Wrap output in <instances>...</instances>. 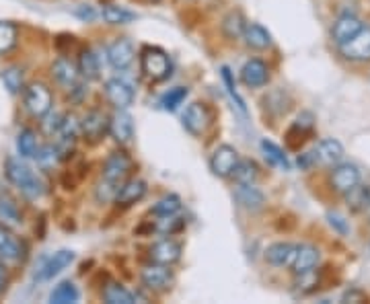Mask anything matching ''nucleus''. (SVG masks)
<instances>
[{"label":"nucleus","instance_id":"obj_1","mask_svg":"<svg viewBox=\"0 0 370 304\" xmlns=\"http://www.w3.org/2000/svg\"><path fill=\"white\" fill-rule=\"evenodd\" d=\"M132 160L124 154V152H111L103 165V175H101V181L97 185V192L95 196L99 201H111L115 199L120 187L124 185L126 177L130 173Z\"/></svg>","mask_w":370,"mask_h":304},{"label":"nucleus","instance_id":"obj_2","mask_svg":"<svg viewBox=\"0 0 370 304\" xmlns=\"http://www.w3.org/2000/svg\"><path fill=\"white\" fill-rule=\"evenodd\" d=\"M4 175H6V179H8L15 187L21 189L23 196L31 197V199L44 196V181L33 173V171L29 169V165H25L21 158H13V156L6 158V163H4Z\"/></svg>","mask_w":370,"mask_h":304},{"label":"nucleus","instance_id":"obj_3","mask_svg":"<svg viewBox=\"0 0 370 304\" xmlns=\"http://www.w3.org/2000/svg\"><path fill=\"white\" fill-rule=\"evenodd\" d=\"M140 68L151 81H165L171 74V60L161 47H144L140 54Z\"/></svg>","mask_w":370,"mask_h":304},{"label":"nucleus","instance_id":"obj_4","mask_svg":"<svg viewBox=\"0 0 370 304\" xmlns=\"http://www.w3.org/2000/svg\"><path fill=\"white\" fill-rule=\"evenodd\" d=\"M52 90L44 83H33L25 88V107L33 117H45L52 111Z\"/></svg>","mask_w":370,"mask_h":304},{"label":"nucleus","instance_id":"obj_5","mask_svg":"<svg viewBox=\"0 0 370 304\" xmlns=\"http://www.w3.org/2000/svg\"><path fill=\"white\" fill-rule=\"evenodd\" d=\"M237 163H239V152H237V148H233L229 144H222L210 156V171L216 175V177H220V179H226V177L233 175Z\"/></svg>","mask_w":370,"mask_h":304},{"label":"nucleus","instance_id":"obj_6","mask_svg":"<svg viewBox=\"0 0 370 304\" xmlns=\"http://www.w3.org/2000/svg\"><path fill=\"white\" fill-rule=\"evenodd\" d=\"M344 58L354 62H369L370 60V27H362L352 40L340 45Z\"/></svg>","mask_w":370,"mask_h":304},{"label":"nucleus","instance_id":"obj_7","mask_svg":"<svg viewBox=\"0 0 370 304\" xmlns=\"http://www.w3.org/2000/svg\"><path fill=\"white\" fill-rule=\"evenodd\" d=\"M105 97L115 109H128L134 103V87L124 78H109L105 83Z\"/></svg>","mask_w":370,"mask_h":304},{"label":"nucleus","instance_id":"obj_8","mask_svg":"<svg viewBox=\"0 0 370 304\" xmlns=\"http://www.w3.org/2000/svg\"><path fill=\"white\" fill-rule=\"evenodd\" d=\"M72 261H74V251H68V249L56 251L54 255H50V257L44 261V265L37 269L35 278H37L40 282H47V280L56 278L60 271H64Z\"/></svg>","mask_w":370,"mask_h":304},{"label":"nucleus","instance_id":"obj_9","mask_svg":"<svg viewBox=\"0 0 370 304\" xmlns=\"http://www.w3.org/2000/svg\"><path fill=\"white\" fill-rule=\"evenodd\" d=\"M210 126V111L204 103H192L183 113V128L192 136H202Z\"/></svg>","mask_w":370,"mask_h":304},{"label":"nucleus","instance_id":"obj_10","mask_svg":"<svg viewBox=\"0 0 370 304\" xmlns=\"http://www.w3.org/2000/svg\"><path fill=\"white\" fill-rule=\"evenodd\" d=\"M109 134L117 144H128L134 138V119L126 109H117L109 117Z\"/></svg>","mask_w":370,"mask_h":304},{"label":"nucleus","instance_id":"obj_11","mask_svg":"<svg viewBox=\"0 0 370 304\" xmlns=\"http://www.w3.org/2000/svg\"><path fill=\"white\" fill-rule=\"evenodd\" d=\"M319 249L313 247V245H296V251H294V257L290 261V269L296 274V276H305L311 274L317 263H319Z\"/></svg>","mask_w":370,"mask_h":304},{"label":"nucleus","instance_id":"obj_12","mask_svg":"<svg viewBox=\"0 0 370 304\" xmlns=\"http://www.w3.org/2000/svg\"><path fill=\"white\" fill-rule=\"evenodd\" d=\"M140 280L151 290H167L173 283V271L169 269V265L153 263V265H146L142 269Z\"/></svg>","mask_w":370,"mask_h":304},{"label":"nucleus","instance_id":"obj_13","mask_svg":"<svg viewBox=\"0 0 370 304\" xmlns=\"http://www.w3.org/2000/svg\"><path fill=\"white\" fill-rule=\"evenodd\" d=\"M181 251L183 247L173 239H163L158 242H154L153 247L149 249V259L153 263H161V265H173L181 259Z\"/></svg>","mask_w":370,"mask_h":304},{"label":"nucleus","instance_id":"obj_14","mask_svg":"<svg viewBox=\"0 0 370 304\" xmlns=\"http://www.w3.org/2000/svg\"><path fill=\"white\" fill-rule=\"evenodd\" d=\"M109 131L108 115L101 111H88L81 122V134L87 138L88 142H99Z\"/></svg>","mask_w":370,"mask_h":304},{"label":"nucleus","instance_id":"obj_15","mask_svg":"<svg viewBox=\"0 0 370 304\" xmlns=\"http://www.w3.org/2000/svg\"><path fill=\"white\" fill-rule=\"evenodd\" d=\"M241 81L243 85L249 88H260L263 85H267L270 81V70L262 60L253 58V60H247L245 66L241 68Z\"/></svg>","mask_w":370,"mask_h":304},{"label":"nucleus","instance_id":"obj_16","mask_svg":"<svg viewBox=\"0 0 370 304\" xmlns=\"http://www.w3.org/2000/svg\"><path fill=\"white\" fill-rule=\"evenodd\" d=\"M108 60L115 70H126L134 62V45H132L130 40L120 37L113 44H109Z\"/></svg>","mask_w":370,"mask_h":304},{"label":"nucleus","instance_id":"obj_17","mask_svg":"<svg viewBox=\"0 0 370 304\" xmlns=\"http://www.w3.org/2000/svg\"><path fill=\"white\" fill-rule=\"evenodd\" d=\"M364 25L362 21L356 17V15H342V17H337V21L333 23V27H331V37H333V42L337 45L346 44L348 40H352L360 29H362Z\"/></svg>","mask_w":370,"mask_h":304},{"label":"nucleus","instance_id":"obj_18","mask_svg":"<svg viewBox=\"0 0 370 304\" xmlns=\"http://www.w3.org/2000/svg\"><path fill=\"white\" fill-rule=\"evenodd\" d=\"M358 183H360V171H358L356 165L344 163V165H337V167L331 171V185H333L337 192H342V194L349 192V189H352L354 185H358Z\"/></svg>","mask_w":370,"mask_h":304},{"label":"nucleus","instance_id":"obj_19","mask_svg":"<svg viewBox=\"0 0 370 304\" xmlns=\"http://www.w3.org/2000/svg\"><path fill=\"white\" fill-rule=\"evenodd\" d=\"M23 255H25V245L6 228V224L4 226L0 224V257L19 261L23 259Z\"/></svg>","mask_w":370,"mask_h":304},{"label":"nucleus","instance_id":"obj_20","mask_svg":"<svg viewBox=\"0 0 370 304\" xmlns=\"http://www.w3.org/2000/svg\"><path fill=\"white\" fill-rule=\"evenodd\" d=\"M313 154H315V160L321 165H335L344 158V146H342V142H337L333 138H325L317 144Z\"/></svg>","mask_w":370,"mask_h":304},{"label":"nucleus","instance_id":"obj_21","mask_svg":"<svg viewBox=\"0 0 370 304\" xmlns=\"http://www.w3.org/2000/svg\"><path fill=\"white\" fill-rule=\"evenodd\" d=\"M144 196H146V183L142 179H128L120 187V192L115 196V204L117 206H132V204L140 201Z\"/></svg>","mask_w":370,"mask_h":304},{"label":"nucleus","instance_id":"obj_22","mask_svg":"<svg viewBox=\"0 0 370 304\" xmlns=\"http://www.w3.org/2000/svg\"><path fill=\"white\" fill-rule=\"evenodd\" d=\"M235 197H237L241 206L249 212H260L265 206V196L258 187H253V183L251 185H241L239 183V187L235 189Z\"/></svg>","mask_w":370,"mask_h":304},{"label":"nucleus","instance_id":"obj_23","mask_svg":"<svg viewBox=\"0 0 370 304\" xmlns=\"http://www.w3.org/2000/svg\"><path fill=\"white\" fill-rule=\"evenodd\" d=\"M294 251H296V245H292V242H274L265 249V261L276 267L290 265Z\"/></svg>","mask_w":370,"mask_h":304},{"label":"nucleus","instance_id":"obj_24","mask_svg":"<svg viewBox=\"0 0 370 304\" xmlns=\"http://www.w3.org/2000/svg\"><path fill=\"white\" fill-rule=\"evenodd\" d=\"M243 40H245V44L249 45V47H253V49H267L272 45L270 31L265 27H262V25H258V23H249L245 27Z\"/></svg>","mask_w":370,"mask_h":304},{"label":"nucleus","instance_id":"obj_25","mask_svg":"<svg viewBox=\"0 0 370 304\" xmlns=\"http://www.w3.org/2000/svg\"><path fill=\"white\" fill-rule=\"evenodd\" d=\"M79 72L83 74V78L87 81H97L101 76V64H99V56L93 49H83L79 56Z\"/></svg>","mask_w":370,"mask_h":304},{"label":"nucleus","instance_id":"obj_26","mask_svg":"<svg viewBox=\"0 0 370 304\" xmlns=\"http://www.w3.org/2000/svg\"><path fill=\"white\" fill-rule=\"evenodd\" d=\"M52 74H54V78L60 83V85H64V87H76V81H79V72H76V68L70 64L66 58H58L54 66H52Z\"/></svg>","mask_w":370,"mask_h":304},{"label":"nucleus","instance_id":"obj_27","mask_svg":"<svg viewBox=\"0 0 370 304\" xmlns=\"http://www.w3.org/2000/svg\"><path fill=\"white\" fill-rule=\"evenodd\" d=\"M245 27H247V21L243 17L241 11H231L224 19H222V33L224 37L229 40H239L245 33Z\"/></svg>","mask_w":370,"mask_h":304},{"label":"nucleus","instance_id":"obj_28","mask_svg":"<svg viewBox=\"0 0 370 304\" xmlns=\"http://www.w3.org/2000/svg\"><path fill=\"white\" fill-rule=\"evenodd\" d=\"M79 298H81V292L72 282H60L50 294V303L54 304L79 303Z\"/></svg>","mask_w":370,"mask_h":304},{"label":"nucleus","instance_id":"obj_29","mask_svg":"<svg viewBox=\"0 0 370 304\" xmlns=\"http://www.w3.org/2000/svg\"><path fill=\"white\" fill-rule=\"evenodd\" d=\"M346 201H348L349 210L354 212H362L370 208V187L369 185H354L349 192H346Z\"/></svg>","mask_w":370,"mask_h":304},{"label":"nucleus","instance_id":"obj_30","mask_svg":"<svg viewBox=\"0 0 370 304\" xmlns=\"http://www.w3.org/2000/svg\"><path fill=\"white\" fill-rule=\"evenodd\" d=\"M258 175H260V167L253 160H249V158L241 160L239 158V163H237V167H235L231 177L241 185H251V183H255Z\"/></svg>","mask_w":370,"mask_h":304},{"label":"nucleus","instance_id":"obj_31","mask_svg":"<svg viewBox=\"0 0 370 304\" xmlns=\"http://www.w3.org/2000/svg\"><path fill=\"white\" fill-rule=\"evenodd\" d=\"M262 151L270 165L284 169V171H290V160L278 144H274L272 140H262Z\"/></svg>","mask_w":370,"mask_h":304},{"label":"nucleus","instance_id":"obj_32","mask_svg":"<svg viewBox=\"0 0 370 304\" xmlns=\"http://www.w3.org/2000/svg\"><path fill=\"white\" fill-rule=\"evenodd\" d=\"M37 134L31 130V128H25L19 131L17 136V151L21 154V158H33L35 152H37Z\"/></svg>","mask_w":370,"mask_h":304},{"label":"nucleus","instance_id":"obj_33","mask_svg":"<svg viewBox=\"0 0 370 304\" xmlns=\"http://www.w3.org/2000/svg\"><path fill=\"white\" fill-rule=\"evenodd\" d=\"M103 300L108 304H134L136 296L120 283H108L103 290Z\"/></svg>","mask_w":370,"mask_h":304},{"label":"nucleus","instance_id":"obj_34","mask_svg":"<svg viewBox=\"0 0 370 304\" xmlns=\"http://www.w3.org/2000/svg\"><path fill=\"white\" fill-rule=\"evenodd\" d=\"M101 15L109 25H128V23L136 21V13H130V11L115 6V4H105Z\"/></svg>","mask_w":370,"mask_h":304},{"label":"nucleus","instance_id":"obj_35","mask_svg":"<svg viewBox=\"0 0 370 304\" xmlns=\"http://www.w3.org/2000/svg\"><path fill=\"white\" fill-rule=\"evenodd\" d=\"M0 81L11 95H19L23 88V72L17 66H8L0 72Z\"/></svg>","mask_w":370,"mask_h":304},{"label":"nucleus","instance_id":"obj_36","mask_svg":"<svg viewBox=\"0 0 370 304\" xmlns=\"http://www.w3.org/2000/svg\"><path fill=\"white\" fill-rule=\"evenodd\" d=\"M0 220L4 224H21V210L11 196H0Z\"/></svg>","mask_w":370,"mask_h":304},{"label":"nucleus","instance_id":"obj_37","mask_svg":"<svg viewBox=\"0 0 370 304\" xmlns=\"http://www.w3.org/2000/svg\"><path fill=\"white\" fill-rule=\"evenodd\" d=\"M181 210V197L175 196V194H171V196H165L161 197L156 204L153 206V214L154 216H175L177 212Z\"/></svg>","mask_w":370,"mask_h":304},{"label":"nucleus","instance_id":"obj_38","mask_svg":"<svg viewBox=\"0 0 370 304\" xmlns=\"http://www.w3.org/2000/svg\"><path fill=\"white\" fill-rule=\"evenodd\" d=\"M17 44V27L8 21H0V54L11 52Z\"/></svg>","mask_w":370,"mask_h":304},{"label":"nucleus","instance_id":"obj_39","mask_svg":"<svg viewBox=\"0 0 370 304\" xmlns=\"http://www.w3.org/2000/svg\"><path fill=\"white\" fill-rule=\"evenodd\" d=\"M187 93H190L187 87L171 88L169 93H165V95H163V99H161V107L165 109V111H175V109L179 107V105L185 101Z\"/></svg>","mask_w":370,"mask_h":304},{"label":"nucleus","instance_id":"obj_40","mask_svg":"<svg viewBox=\"0 0 370 304\" xmlns=\"http://www.w3.org/2000/svg\"><path fill=\"white\" fill-rule=\"evenodd\" d=\"M33 158L37 160V165H40L42 169H52V167H54V165L60 160L56 146H52V144L37 148V152H35V156H33Z\"/></svg>","mask_w":370,"mask_h":304},{"label":"nucleus","instance_id":"obj_41","mask_svg":"<svg viewBox=\"0 0 370 304\" xmlns=\"http://www.w3.org/2000/svg\"><path fill=\"white\" fill-rule=\"evenodd\" d=\"M183 228V220L175 216H163V220H158L154 224V230L161 233V235H175Z\"/></svg>","mask_w":370,"mask_h":304},{"label":"nucleus","instance_id":"obj_42","mask_svg":"<svg viewBox=\"0 0 370 304\" xmlns=\"http://www.w3.org/2000/svg\"><path fill=\"white\" fill-rule=\"evenodd\" d=\"M222 81H224V85L229 88V95L235 99V103H237V107L241 109V113H247V107H245V101L241 99V95L237 93V87H235V83H233V74H231V70L224 66L222 68Z\"/></svg>","mask_w":370,"mask_h":304},{"label":"nucleus","instance_id":"obj_43","mask_svg":"<svg viewBox=\"0 0 370 304\" xmlns=\"http://www.w3.org/2000/svg\"><path fill=\"white\" fill-rule=\"evenodd\" d=\"M62 122H64V115L62 113H47V119L44 122L45 134L58 136V131L62 128Z\"/></svg>","mask_w":370,"mask_h":304},{"label":"nucleus","instance_id":"obj_44","mask_svg":"<svg viewBox=\"0 0 370 304\" xmlns=\"http://www.w3.org/2000/svg\"><path fill=\"white\" fill-rule=\"evenodd\" d=\"M327 218H329V224H331V226H333V228H335L340 235H348V230H349L348 224H346V220L340 216V214H335V212L331 214V212H329Z\"/></svg>","mask_w":370,"mask_h":304},{"label":"nucleus","instance_id":"obj_45","mask_svg":"<svg viewBox=\"0 0 370 304\" xmlns=\"http://www.w3.org/2000/svg\"><path fill=\"white\" fill-rule=\"evenodd\" d=\"M366 300H369V296L358 288H352L342 296V303H366Z\"/></svg>","mask_w":370,"mask_h":304},{"label":"nucleus","instance_id":"obj_46","mask_svg":"<svg viewBox=\"0 0 370 304\" xmlns=\"http://www.w3.org/2000/svg\"><path fill=\"white\" fill-rule=\"evenodd\" d=\"M313 122H315V115L313 113H308V111H305V113H301L299 115V119H296V128H301V130L305 131H311L313 130Z\"/></svg>","mask_w":370,"mask_h":304},{"label":"nucleus","instance_id":"obj_47","mask_svg":"<svg viewBox=\"0 0 370 304\" xmlns=\"http://www.w3.org/2000/svg\"><path fill=\"white\" fill-rule=\"evenodd\" d=\"M76 15H79L81 19H85V21H93V19H95V13H93L91 6H81V8L76 11Z\"/></svg>","mask_w":370,"mask_h":304},{"label":"nucleus","instance_id":"obj_48","mask_svg":"<svg viewBox=\"0 0 370 304\" xmlns=\"http://www.w3.org/2000/svg\"><path fill=\"white\" fill-rule=\"evenodd\" d=\"M4 283H6V269H4V265L0 263V290L4 288Z\"/></svg>","mask_w":370,"mask_h":304},{"label":"nucleus","instance_id":"obj_49","mask_svg":"<svg viewBox=\"0 0 370 304\" xmlns=\"http://www.w3.org/2000/svg\"><path fill=\"white\" fill-rule=\"evenodd\" d=\"M154 2H158V0H154Z\"/></svg>","mask_w":370,"mask_h":304}]
</instances>
